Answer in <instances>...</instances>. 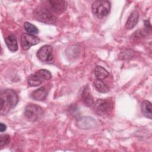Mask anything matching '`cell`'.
I'll return each instance as SVG.
<instances>
[{"instance_id": "cell-2", "label": "cell", "mask_w": 152, "mask_h": 152, "mask_svg": "<svg viewBox=\"0 0 152 152\" xmlns=\"http://www.w3.org/2000/svg\"><path fill=\"white\" fill-rule=\"evenodd\" d=\"M51 78L52 74L49 71L42 69L31 74L27 79V83L29 86L36 87L42 84L46 81L50 80Z\"/></svg>"}, {"instance_id": "cell-18", "label": "cell", "mask_w": 152, "mask_h": 152, "mask_svg": "<svg viewBox=\"0 0 152 152\" xmlns=\"http://www.w3.org/2000/svg\"><path fill=\"white\" fill-rule=\"evenodd\" d=\"M135 55V52L132 49H124L122 50L119 55L118 58L121 60H128L134 57Z\"/></svg>"}, {"instance_id": "cell-4", "label": "cell", "mask_w": 152, "mask_h": 152, "mask_svg": "<svg viewBox=\"0 0 152 152\" xmlns=\"http://www.w3.org/2000/svg\"><path fill=\"white\" fill-rule=\"evenodd\" d=\"M34 15L38 21L46 24H52L55 23L56 20V17L52 12L44 7L37 8L34 11Z\"/></svg>"}, {"instance_id": "cell-20", "label": "cell", "mask_w": 152, "mask_h": 152, "mask_svg": "<svg viewBox=\"0 0 152 152\" xmlns=\"http://www.w3.org/2000/svg\"><path fill=\"white\" fill-rule=\"evenodd\" d=\"M10 142V136L8 134L2 135L0 137V147H2Z\"/></svg>"}, {"instance_id": "cell-12", "label": "cell", "mask_w": 152, "mask_h": 152, "mask_svg": "<svg viewBox=\"0 0 152 152\" xmlns=\"http://www.w3.org/2000/svg\"><path fill=\"white\" fill-rule=\"evenodd\" d=\"M139 18V14L137 10L132 11L128 17L126 23L125 28L127 29H131L134 28L137 24Z\"/></svg>"}, {"instance_id": "cell-10", "label": "cell", "mask_w": 152, "mask_h": 152, "mask_svg": "<svg viewBox=\"0 0 152 152\" xmlns=\"http://www.w3.org/2000/svg\"><path fill=\"white\" fill-rule=\"evenodd\" d=\"M51 10L56 12L61 13L67 8V2L63 0H50L49 1Z\"/></svg>"}, {"instance_id": "cell-19", "label": "cell", "mask_w": 152, "mask_h": 152, "mask_svg": "<svg viewBox=\"0 0 152 152\" xmlns=\"http://www.w3.org/2000/svg\"><path fill=\"white\" fill-rule=\"evenodd\" d=\"M24 28L30 34L35 35L39 33V30L37 27L29 22H25L24 23Z\"/></svg>"}, {"instance_id": "cell-3", "label": "cell", "mask_w": 152, "mask_h": 152, "mask_svg": "<svg viewBox=\"0 0 152 152\" xmlns=\"http://www.w3.org/2000/svg\"><path fill=\"white\" fill-rule=\"evenodd\" d=\"M24 116L30 122H36L44 115V110L42 107L36 104H28L24 109Z\"/></svg>"}, {"instance_id": "cell-8", "label": "cell", "mask_w": 152, "mask_h": 152, "mask_svg": "<svg viewBox=\"0 0 152 152\" xmlns=\"http://www.w3.org/2000/svg\"><path fill=\"white\" fill-rule=\"evenodd\" d=\"M40 39L35 35L28 33H23L21 36V48L24 50H27L31 46L37 45L40 43Z\"/></svg>"}, {"instance_id": "cell-16", "label": "cell", "mask_w": 152, "mask_h": 152, "mask_svg": "<svg viewBox=\"0 0 152 152\" xmlns=\"http://www.w3.org/2000/svg\"><path fill=\"white\" fill-rule=\"evenodd\" d=\"M94 73L97 80L102 81L106 79L109 75L107 71L101 66H96L94 68Z\"/></svg>"}, {"instance_id": "cell-1", "label": "cell", "mask_w": 152, "mask_h": 152, "mask_svg": "<svg viewBox=\"0 0 152 152\" xmlns=\"http://www.w3.org/2000/svg\"><path fill=\"white\" fill-rule=\"evenodd\" d=\"M17 94L11 89H7L1 94V115H7L11 109L15 107L18 103Z\"/></svg>"}, {"instance_id": "cell-6", "label": "cell", "mask_w": 152, "mask_h": 152, "mask_svg": "<svg viewBox=\"0 0 152 152\" xmlns=\"http://www.w3.org/2000/svg\"><path fill=\"white\" fill-rule=\"evenodd\" d=\"M112 108V102L109 99H98L94 103V110L99 116H104L109 114Z\"/></svg>"}, {"instance_id": "cell-11", "label": "cell", "mask_w": 152, "mask_h": 152, "mask_svg": "<svg viewBox=\"0 0 152 152\" xmlns=\"http://www.w3.org/2000/svg\"><path fill=\"white\" fill-rule=\"evenodd\" d=\"M81 99L83 103L89 107L94 104L93 98L91 96L90 88L88 85H86L83 88L81 93Z\"/></svg>"}, {"instance_id": "cell-21", "label": "cell", "mask_w": 152, "mask_h": 152, "mask_svg": "<svg viewBox=\"0 0 152 152\" xmlns=\"http://www.w3.org/2000/svg\"><path fill=\"white\" fill-rule=\"evenodd\" d=\"M7 129V125L5 124H4L3 123L0 124V131L1 132L6 131Z\"/></svg>"}, {"instance_id": "cell-7", "label": "cell", "mask_w": 152, "mask_h": 152, "mask_svg": "<svg viewBox=\"0 0 152 152\" xmlns=\"http://www.w3.org/2000/svg\"><path fill=\"white\" fill-rule=\"evenodd\" d=\"M53 48L50 45H45L42 46L37 52L36 55L38 59L46 64H52L54 62V58L52 55Z\"/></svg>"}, {"instance_id": "cell-17", "label": "cell", "mask_w": 152, "mask_h": 152, "mask_svg": "<svg viewBox=\"0 0 152 152\" xmlns=\"http://www.w3.org/2000/svg\"><path fill=\"white\" fill-rule=\"evenodd\" d=\"M93 86L97 91L102 93H106L109 91L108 86L102 80L96 79L93 82Z\"/></svg>"}, {"instance_id": "cell-14", "label": "cell", "mask_w": 152, "mask_h": 152, "mask_svg": "<svg viewBox=\"0 0 152 152\" xmlns=\"http://www.w3.org/2000/svg\"><path fill=\"white\" fill-rule=\"evenodd\" d=\"M6 45L11 52H15L18 50V44L16 37L14 34L8 35L5 39Z\"/></svg>"}, {"instance_id": "cell-9", "label": "cell", "mask_w": 152, "mask_h": 152, "mask_svg": "<svg viewBox=\"0 0 152 152\" xmlns=\"http://www.w3.org/2000/svg\"><path fill=\"white\" fill-rule=\"evenodd\" d=\"M77 125L82 129H90L96 127L97 122L91 117L83 116L77 119Z\"/></svg>"}, {"instance_id": "cell-5", "label": "cell", "mask_w": 152, "mask_h": 152, "mask_svg": "<svg viewBox=\"0 0 152 152\" xmlns=\"http://www.w3.org/2000/svg\"><path fill=\"white\" fill-rule=\"evenodd\" d=\"M110 7V2L108 1H96L92 4V11L98 18H102L109 14Z\"/></svg>"}, {"instance_id": "cell-13", "label": "cell", "mask_w": 152, "mask_h": 152, "mask_svg": "<svg viewBox=\"0 0 152 152\" xmlns=\"http://www.w3.org/2000/svg\"><path fill=\"white\" fill-rule=\"evenodd\" d=\"M47 95L48 91L46 89L45 87H42L33 91L30 95V97L35 100L42 101L46 98Z\"/></svg>"}, {"instance_id": "cell-15", "label": "cell", "mask_w": 152, "mask_h": 152, "mask_svg": "<svg viewBox=\"0 0 152 152\" xmlns=\"http://www.w3.org/2000/svg\"><path fill=\"white\" fill-rule=\"evenodd\" d=\"M141 112L142 115L145 117L150 119H151L152 107H151V103L148 100L143 101L141 104Z\"/></svg>"}]
</instances>
